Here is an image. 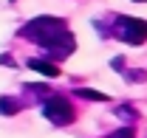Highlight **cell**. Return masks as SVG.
Returning a JSON list of instances; mask_svg holds the SVG:
<instances>
[{
  "mask_svg": "<svg viewBox=\"0 0 147 138\" xmlns=\"http://www.w3.org/2000/svg\"><path fill=\"white\" fill-rule=\"evenodd\" d=\"M108 34H113L116 40H122L127 45H142V42H147V20L119 14V17H113Z\"/></svg>",
  "mask_w": 147,
  "mask_h": 138,
  "instance_id": "obj_1",
  "label": "cell"
},
{
  "mask_svg": "<svg viewBox=\"0 0 147 138\" xmlns=\"http://www.w3.org/2000/svg\"><path fill=\"white\" fill-rule=\"evenodd\" d=\"M65 28L68 25H65L62 17H34L20 28V37H28L31 42L42 45V42H48L51 37H57L59 31H65Z\"/></svg>",
  "mask_w": 147,
  "mask_h": 138,
  "instance_id": "obj_2",
  "label": "cell"
},
{
  "mask_svg": "<svg viewBox=\"0 0 147 138\" xmlns=\"http://www.w3.org/2000/svg\"><path fill=\"white\" fill-rule=\"evenodd\" d=\"M42 116L57 127H65L74 121V104L65 96H48V99H42Z\"/></svg>",
  "mask_w": 147,
  "mask_h": 138,
  "instance_id": "obj_3",
  "label": "cell"
},
{
  "mask_svg": "<svg viewBox=\"0 0 147 138\" xmlns=\"http://www.w3.org/2000/svg\"><path fill=\"white\" fill-rule=\"evenodd\" d=\"M40 48L48 54L51 59H65V56H71L74 48H76V37H74L71 31L65 28V31H59L57 37H51L48 42H42Z\"/></svg>",
  "mask_w": 147,
  "mask_h": 138,
  "instance_id": "obj_4",
  "label": "cell"
},
{
  "mask_svg": "<svg viewBox=\"0 0 147 138\" xmlns=\"http://www.w3.org/2000/svg\"><path fill=\"white\" fill-rule=\"evenodd\" d=\"M26 65H28L31 70H37V73H42V76H51V79L59 76V68H57L54 62H48V59H28Z\"/></svg>",
  "mask_w": 147,
  "mask_h": 138,
  "instance_id": "obj_5",
  "label": "cell"
},
{
  "mask_svg": "<svg viewBox=\"0 0 147 138\" xmlns=\"http://www.w3.org/2000/svg\"><path fill=\"white\" fill-rule=\"evenodd\" d=\"M23 110V102L14 99V96H3L0 99V116H17Z\"/></svg>",
  "mask_w": 147,
  "mask_h": 138,
  "instance_id": "obj_6",
  "label": "cell"
},
{
  "mask_svg": "<svg viewBox=\"0 0 147 138\" xmlns=\"http://www.w3.org/2000/svg\"><path fill=\"white\" fill-rule=\"evenodd\" d=\"M79 99H88V102H110L108 93H99V90H91V87H76L74 90Z\"/></svg>",
  "mask_w": 147,
  "mask_h": 138,
  "instance_id": "obj_7",
  "label": "cell"
},
{
  "mask_svg": "<svg viewBox=\"0 0 147 138\" xmlns=\"http://www.w3.org/2000/svg\"><path fill=\"white\" fill-rule=\"evenodd\" d=\"M26 90H28L31 96H37V99H48V96H51V90L42 87V85H26Z\"/></svg>",
  "mask_w": 147,
  "mask_h": 138,
  "instance_id": "obj_8",
  "label": "cell"
},
{
  "mask_svg": "<svg viewBox=\"0 0 147 138\" xmlns=\"http://www.w3.org/2000/svg\"><path fill=\"white\" fill-rule=\"evenodd\" d=\"M108 138H136V133H133V127H119V130H113Z\"/></svg>",
  "mask_w": 147,
  "mask_h": 138,
  "instance_id": "obj_9",
  "label": "cell"
},
{
  "mask_svg": "<svg viewBox=\"0 0 147 138\" xmlns=\"http://www.w3.org/2000/svg\"><path fill=\"white\" fill-rule=\"evenodd\" d=\"M125 76H127L130 82H144V79H147L144 70H125Z\"/></svg>",
  "mask_w": 147,
  "mask_h": 138,
  "instance_id": "obj_10",
  "label": "cell"
},
{
  "mask_svg": "<svg viewBox=\"0 0 147 138\" xmlns=\"http://www.w3.org/2000/svg\"><path fill=\"white\" fill-rule=\"evenodd\" d=\"M116 116H122V119H136V110H130V104H122V107H116Z\"/></svg>",
  "mask_w": 147,
  "mask_h": 138,
  "instance_id": "obj_11",
  "label": "cell"
},
{
  "mask_svg": "<svg viewBox=\"0 0 147 138\" xmlns=\"http://www.w3.org/2000/svg\"><path fill=\"white\" fill-rule=\"evenodd\" d=\"M0 65H14V59H11L9 54H3V56H0Z\"/></svg>",
  "mask_w": 147,
  "mask_h": 138,
  "instance_id": "obj_12",
  "label": "cell"
},
{
  "mask_svg": "<svg viewBox=\"0 0 147 138\" xmlns=\"http://www.w3.org/2000/svg\"><path fill=\"white\" fill-rule=\"evenodd\" d=\"M133 3H147V0H133Z\"/></svg>",
  "mask_w": 147,
  "mask_h": 138,
  "instance_id": "obj_13",
  "label": "cell"
}]
</instances>
